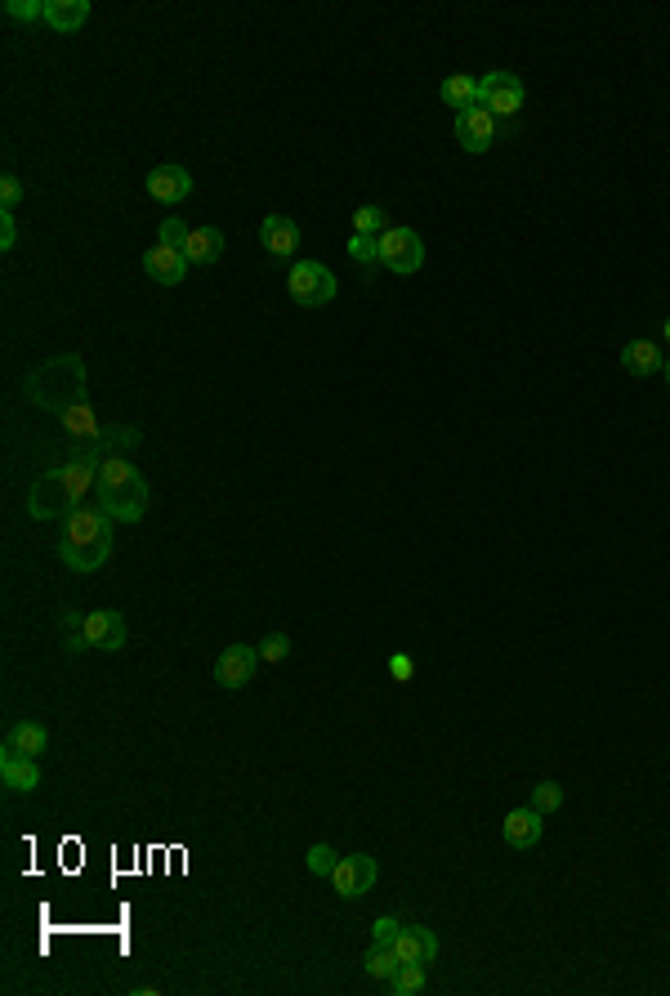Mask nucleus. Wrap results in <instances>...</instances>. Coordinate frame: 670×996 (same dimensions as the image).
Returning a JSON list of instances; mask_svg holds the SVG:
<instances>
[{"mask_svg":"<svg viewBox=\"0 0 670 996\" xmlns=\"http://www.w3.org/2000/svg\"><path fill=\"white\" fill-rule=\"evenodd\" d=\"M59 554L67 568L76 572H99L112 559V519L99 505H76L63 519V536H59Z\"/></svg>","mask_w":670,"mask_h":996,"instance_id":"nucleus-1","label":"nucleus"},{"mask_svg":"<svg viewBox=\"0 0 670 996\" xmlns=\"http://www.w3.org/2000/svg\"><path fill=\"white\" fill-rule=\"evenodd\" d=\"M94 501H99V510L108 514L112 523H134L148 510V483H143V474L126 461V456H103L99 496H94Z\"/></svg>","mask_w":670,"mask_h":996,"instance_id":"nucleus-2","label":"nucleus"},{"mask_svg":"<svg viewBox=\"0 0 670 996\" xmlns=\"http://www.w3.org/2000/svg\"><path fill=\"white\" fill-rule=\"evenodd\" d=\"M23 394L27 402L45 411H67L72 402H85V362L76 353H63V358H50L45 367H36L32 376L23 380Z\"/></svg>","mask_w":670,"mask_h":996,"instance_id":"nucleus-3","label":"nucleus"},{"mask_svg":"<svg viewBox=\"0 0 670 996\" xmlns=\"http://www.w3.org/2000/svg\"><path fill=\"white\" fill-rule=\"evenodd\" d=\"M286 291H291V300L300 304V309H322V304L335 300L340 282H335V273H331L327 264L300 260V264L291 268V277H286Z\"/></svg>","mask_w":670,"mask_h":996,"instance_id":"nucleus-4","label":"nucleus"},{"mask_svg":"<svg viewBox=\"0 0 670 996\" xmlns=\"http://www.w3.org/2000/svg\"><path fill=\"white\" fill-rule=\"evenodd\" d=\"M523 99H528V90H523V81L514 72H487L483 81H478V103H483L496 121L514 117V112L523 108Z\"/></svg>","mask_w":670,"mask_h":996,"instance_id":"nucleus-5","label":"nucleus"},{"mask_svg":"<svg viewBox=\"0 0 670 996\" xmlns=\"http://www.w3.org/2000/svg\"><path fill=\"white\" fill-rule=\"evenodd\" d=\"M99 469H103L99 452H72L59 465V478H63L67 496H72V505H90L99 496Z\"/></svg>","mask_w":670,"mask_h":996,"instance_id":"nucleus-6","label":"nucleus"},{"mask_svg":"<svg viewBox=\"0 0 670 996\" xmlns=\"http://www.w3.org/2000/svg\"><path fill=\"white\" fill-rule=\"evenodd\" d=\"M380 264H385L389 273H416V268L425 264V242H420V233H411V228H389V233L380 237Z\"/></svg>","mask_w":670,"mask_h":996,"instance_id":"nucleus-7","label":"nucleus"},{"mask_svg":"<svg viewBox=\"0 0 670 996\" xmlns=\"http://www.w3.org/2000/svg\"><path fill=\"white\" fill-rule=\"evenodd\" d=\"M27 510H32V519H67V514L76 510L72 496H67L59 469H50L45 478H36L32 496H27Z\"/></svg>","mask_w":670,"mask_h":996,"instance_id":"nucleus-8","label":"nucleus"},{"mask_svg":"<svg viewBox=\"0 0 670 996\" xmlns=\"http://www.w3.org/2000/svg\"><path fill=\"white\" fill-rule=\"evenodd\" d=\"M376 876H380L376 858L371 854H349V858H340V867L331 871V885H335V894L340 898H362L371 885H376Z\"/></svg>","mask_w":670,"mask_h":996,"instance_id":"nucleus-9","label":"nucleus"},{"mask_svg":"<svg viewBox=\"0 0 670 996\" xmlns=\"http://www.w3.org/2000/svg\"><path fill=\"white\" fill-rule=\"evenodd\" d=\"M456 143H461L465 152H487L496 143V117L483 108V103L456 112Z\"/></svg>","mask_w":670,"mask_h":996,"instance_id":"nucleus-10","label":"nucleus"},{"mask_svg":"<svg viewBox=\"0 0 670 996\" xmlns=\"http://www.w3.org/2000/svg\"><path fill=\"white\" fill-rule=\"evenodd\" d=\"M126 617L112 608H99V612H85V639H90V648H103V653H117V648H126Z\"/></svg>","mask_w":670,"mask_h":996,"instance_id":"nucleus-11","label":"nucleus"},{"mask_svg":"<svg viewBox=\"0 0 670 996\" xmlns=\"http://www.w3.org/2000/svg\"><path fill=\"white\" fill-rule=\"evenodd\" d=\"M255 666H260V648H251V644L224 648V653H219V662H215L219 688H242V684H251Z\"/></svg>","mask_w":670,"mask_h":996,"instance_id":"nucleus-12","label":"nucleus"},{"mask_svg":"<svg viewBox=\"0 0 670 996\" xmlns=\"http://www.w3.org/2000/svg\"><path fill=\"white\" fill-rule=\"evenodd\" d=\"M59 420H63L67 438L81 443V452H99L103 447V434H108V429L99 425V416L90 411V402H72L67 411H59Z\"/></svg>","mask_w":670,"mask_h":996,"instance_id":"nucleus-13","label":"nucleus"},{"mask_svg":"<svg viewBox=\"0 0 670 996\" xmlns=\"http://www.w3.org/2000/svg\"><path fill=\"white\" fill-rule=\"evenodd\" d=\"M260 242L273 260H291L300 251V224L291 215H268L260 224Z\"/></svg>","mask_w":670,"mask_h":996,"instance_id":"nucleus-14","label":"nucleus"},{"mask_svg":"<svg viewBox=\"0 0 670 996\" xmlns=\"http://www.w3.org/2000/svg\"><path fill=\"white\" fill-rule=\"evenodd\" d=\"M148 193L161 201V206H179L188 193H193V175H188L184 166H157V170H148Z\"/></svg>","mask_w":670,"mask_h":996,"instance_id":"nucleus-15","label":"nucleus"},{"mask_svg":"<svg viewBox=\"0 0 670 996\" xmlns=\"http://www.w3.org/2000/svg\"><path fill=\"white\" fill-rule=\"evenodd\" d=\"M143 273H148L152 282H161V286H179L184 282V273H188V260H184V251L157 242L148 255H143Z\"/></svg>","mask_w":670,"mask_h":996,"instance_id":"nucleus-16","label":"nucleus"},{"mask_svg":"<svg viewBox=\"0 0 670 996\" xmlns=\"http://www.w3.org/2000/svg\"><path fill=\"white\" fill-rule=\"evenodd\" d=\"M394 952H398V961L429 965L438 956V938H434V930H425V925H402L398 938H394Z\"/></svg>","mask_w":670,"mask_h":996,"instance_id":"nucleus-17","label":"nucleus"},{"mask_svg":"<svg viewBox=\"0 0 670 996\" xmlns=\"http://www.w3.org/2000/svg\"><path fill=\"white\" fill-rule=\"evenodd\" d=\"M541 818H545V813H536V809L505 813V822H501L505 845H510V849H532L536 840H541Z\"/></svg>","mask_w":670,"mask_h":996,"instance_id":"nucleus-18","label":"nucleus"},{"mask_svg":"<svg viewBox=\"0 0 670 996\" xmlns=\"http://www.w3.org/2000/svg\"><path fill=\"white\" fill-rule=\"evenodd\" d=\"M184 260L188 264H201V268L219 264V260H224V233H219V228H193V233H188V242H184Z\"/></svg>","mask_w":670,"mask_h":996,"instance_id":"nucleus-19","label":"nucleus"},{"mask_svg":"<svg viewBox=\"0 0 670 996\" xmlns=\"http://www.w3.org/2000/svg\"><path fill=\"white\" fill-rule=\"evenodd\" d=\"M0 778H5L9 791H36L41 787V769H36V760L32 755H14V751L0 755Z\"/></svg>","mask_w":670,"mask_h":996,"instance_id":"nucleus-20","label":"nucleus"},{"mask_svg":"<svg viewBox=\"0 0 670 996\" xmlns=\"http://www.w3.org/2000/svg\"><path fill=\"white\" fill-rule=\"evenodd\" d=\"M621 367H626L630 376H653V371L666 367V358L653 340H630L626 349H621Z\"/></svg>","mask_w":670,"mask_h":996,"instance_id":"nucleus-21","label":"nucleus"},{"mask_svg":"<svg viewBox=\"0 0 670 996\" xmlns=\"http://www.w3.org/2000/svg\"><path fill=\"white\" fill-rule=\"evenodd\" d=\"M85 18H90V0H45V23L54 32H76V27H85Z\"/></svg>","mask_w":670,"mask_h":996,"instance_id":"nucleus-22","label":"nucleus"},{"mask_svg":"<svg viewBox=\"0 0 670 996\" xmlns=\"http://www.w3.org/2000/svg\"><path fill=\"white\" fill-rule=\"evenodd\" d=\"M45 746H50V733L41 729V724H32V720H23V724H14V729L5 733V751H14V755H41Z\"/></svg>","mask_w":670,"mask_h":996,"instance_id":"nucleus-23","label":"nucleus"},{"mask_svg":"<svg viewBox=\"0 0 670 996\" xmlns=\"http://www.w3.org/2000/svg\"><path fill=\"white\" fill-rule=\"evenodd\" d=\"M438 94H443L447 108H461L465 112V108H474V103H478V81H474V76H465V72H456V76H447Z\"/></svg>","mask_w":670,"mask_h":996,"instance_id":"nucleus-24","label":"nucleus"},{"mask_svg":"<svg viewBox=\"0 0 670 996\" xmlns=\"http://www.w3.org/2000/svg\"><path fill=\"white\" fill-rule=\"evenodd\" d=\"M362 965H367V974H371V979H380V983H389V979H394V974H398V952H394V943H376V947H371V952H367V961H362Z\"/></svg>","mask_w":670,"mask_h":996,"instance_id":"nucleus-25","label":"nucleus"},{"mask_svg":"<svg viewBox=\"0 0 670 996\" xmlns=\"http://www.w3.org/2000/svg\"><path fill=\"white\" fill-rule=\"evenodd\" d=\"M425 965H411V961H402L398 965V974L389 979V992L394 996H416V992H425Z\"/></svg>","mask_w":670,"mask_h":996,"instance_id":"nucleus-26","label":"nucleus"},{"mask_svg":"<svg viewBox=\"0 0 670 996\" xmlns=\"http://www.w3.org/2000/svg\"><path fill=\"white\" fill-rule=\"evenodd\" d=\"M353 233L385 237V233H389V215H385L380 206H358V210H353Z\"/></svg>","mask_w":670,"mask_h":996,"instance_id":"nucleus-27","label":"nucleus"},{"mask_svg":"<svg viewBox=\"0 0 670 996\" xmlns=\"http://www.w3.org/2000/svg\"><path fill=\"white\" fill-rule=\"evenodd\" d=\"M559 804H563V787H559V782L545 778V782H536V787H532V809L536 813H554Z\"/></svg>","mask_w":670,"mask_h":996,"instance_id":"nucleus-28","label":"nucleus"},{"mask_svg":"<svg viewBox=\"0 0 670 996\" xmlns=\"http://www.w3.org/2000/svg\"><path fill=\"white\" fill-rule=\"evenodd\" d=\"M63 630H67V653H85V648H90V639H85V617H76V612L63 608Z\"/></svg>","mask_w":670,"mask_h":996,"instance_id":"nucleus-29","label":"nucleus"},{"mask_svg":"<svg viewBox=\"0 0 670 996\" xmlns=\"http://www.w3.org/2000/svg\"><path fill=\"white\" fill-rule=\"evenodd\" d=\"M304 863H309V871H313V876H331V871L340 867V854H335L331 845H313V849H309V858H304Z\"/></svg>","mask_w":670,"mask_h":996,"instance_id":"nucleus-30","label":"nucleus"},{"mask_svg":"<svg viewBox=\"0 0 670 996\" xmlns=\"http://www.w3.org/2000/svg\"><path fill=\"white\" fill-rule=\"evenodd\" d=\"M349 255L358 264H376L380 260V237H367V233H353V242H349Z\"/></svg>","mask_w":670,"mask_h":996,"instance_id":"nucleus-31","label":"nucleus"},{"mask_svg":"<svg viewBox=\"0 0 670 996\" xmlns=\"http://www.w3.org/2000/svg\"><path fill=\"white\" fill-rule=\"evenodd\" d=\"M188 233H193V228H188V224H184V219H179V215L161 219V246H175V251H184Z\"/></svg>","mask_w":670,"mask_h":996,"instance_id":"nucleus-32","label":"nucleus"},{"mask_svg":"<svg viewBox=\"0 0 670 996\" xmlns=\"http://www.w3.org/2000/svg\"><path fill=\"white\" fill-rule=\"evenodd\" d=\"M286 653H291V639L277 630V635H264V644H260V662H286Z\"/></svg>","mask_w":670,"mask_h":996,"instance_id":"nucleus-33","label":"nucleus"},{"mask_svg":"<svg viewBox=\"0 0 670 996\" xmlns=\"http://www.w3.org/2000/svg\"><path fill=\"white\" fill-rule=\"evenodd\" d=\"M5 14L18 23H32V18H45V0H9Z\"/></svg>","mask_w":670,"mask_h":996,"instance_id":"nucleus-34","label":"nucleus"},{"mask_svg":"<svg viewBox=\"0 0 670 996\" xmlns=\"http://www.w3.org/2000/svg\"><path fill=\"white\" fill-rule=\"evenodd\" d=\"M0 201H5V210H14L18 201H23V179H18V175H0Z\"/></svg>","mask_w":670,"mask_h":996,"instance_id":"nucleus-35","label":"nucleus"},{"mask_svg":"<svg viewBox=\"0 0 670 996\" xmlns=\"http://www.w3.org/2000/svg\"><path fill=\"white\" fill-rule=\"evenodd\" d=\"M398 930H402V925L394 921V916H380V921L371 925V938H376V943H394Z\"/></svg>","mask_w":670,"mask_h":996,"instance_id":"nucleus-36","label":"nucleus"},{"mask_svg":"<svg viewBox=\"0 0 670 996\" xmlns=\"http://www.w3.org/2000/svg\"><path fill=\"white\" fill-rule=\"evenodd\" d=\"M14 242H18V224H14V210H5V215H0V246L14 251Z\"/></svg>","mask_w":670,"mask_h":996,"instance_id":"nucleus-37","label":"nucleus"},{"mask_svg":"<svg viewBox=\"0 0 670 996\" xmlns=\"http://www.w3.org/2000/svg\"><path fill=\"white\" fill-rule=\"evenodd\" d=\"M389 670H394V679H411V657H394Z\"/></svg>","mask_w":670,"mask_h":996,"instance_id":"nucleus-38","label":"nucleus"},{"mask_svg":"<svg viewBox=\"0 0 670 996\" xmlns=\"http://www.w3.org/2000/svg\"><path fill=\"white\" fill-rule=\"evenodd\" d=\"M662 371H666V380H670V358H666V367H662Z\"/></svg>","mask_w":670,"mask_h":996,"instance_id":"nucleus-39","label":"nucleus"},{"mask_svg":"<svg viewBox=\"0 0 670 996\" xmlns=\"http://www.w3.org/2000/svg\"><path fill=\"white\" fill-rule=\"evenodd\" d=\"M666 340H670V318H666Z\"/></svg>","mask_w":670,"mask_h":996,"instance_id":"nucleus-40","label":"nucleus"}]
</instances>
